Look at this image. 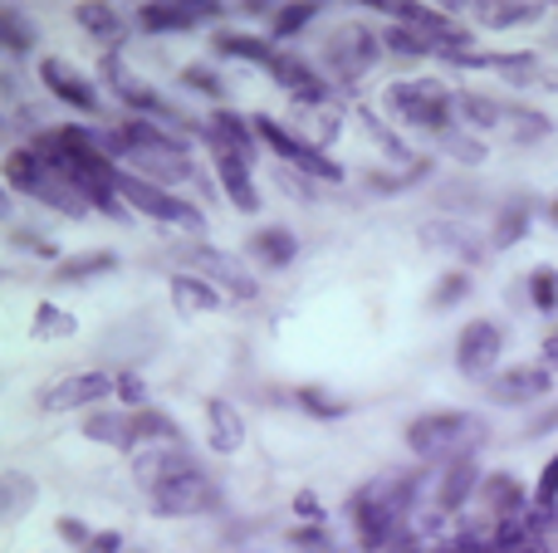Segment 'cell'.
Instances as JSON below:
<instances>
[{
	"instance_id": "obj_1",
	"label": "cell",
	"mask_w": 558,
	"mask_h": 553,
	"mask_svg": "<svg viewBox=\"0 0 558 553\" xmlns=\"http://www.w3.org/2000/svg\"><path fill=\"white\" fill-rule=\"evenodd\" d=\"M98 143H104L108 157L133 162L128 172L147 176V182H157V186H172V182L192 176V152H186V143L177 133H167V127H157L153 118H128V123H118L113 133L98 137Z\"/></svg>"
},
{
	"instance_id": "obj_2",
	"label": "cell",
	"mask_w": 558,
	"mask_h": 553,
	"mask_svg": "<svg viewBox=\"0 0 558 553\" xmlns=\"http://www.w3.org/2000/svg\"><path fill=\"white\" fill-rule=\"evenodd\" d=\"M485 446V417L475 411H426L407 427V451L426 466H451V460H471Z\"/></svg>"
},
{
	"instance_id": "obj_3",
	"label": "cell",
	"mask_w": 558,
	"mask_h": 553,
	"mask_svg": "<svg viewBox=\"0 0 558 553\" xmlns=\"http://www.w3.org/2000/svg\"><path fill=\"white\" fill-rule=\"evenodd\" d=\"M387 108H392L407 127H422V133H432V137H451L456 94L441 78H397V84L387 88Z\"/></svg>"
},
{
	"instance_id": "obj_4",
	"label": "cell",
	"mask_w": 558,
	"mask_h": 553,
	"mask_svg": "<svg viewBox=\"0 0 558 553\" xmlns=\"http://www.w3.org/2000/svg\"><path fill=\"white\" fill-rule=\"evenodd\" d=\"M5 182L15 186V192H25L29 201L49 206V211H64V216H84V196L74 192V186L64 182V172L59 167H49L45 157L35 152V147H15V152L5 157Z\"/></svg>"
},
{
	"instance_id": "obj_5",
	"label": "cell",
	"mask_w": 558,
	"mask_h": 553,
	"mask_svg": "<svg viewBox=\"0 0 558 553\" xmlns=\"http://www.w3.org/2000/svg\"><path fill=\"white\" fill-rule=\"evenodd\" d=\"M118 196H123V206L143 211L147 221L172 225V231H186L192 241L206 231V216L196 211V206H186L182 196H172L167 186H157V182H147V176L128 172V167H118Z\"/></svg>"
},
{
	"instance_id": "obj_6",
	"label": "cell",
	"mask_w": 558,
	"mask_h": 553,
	"mask_svg": "<svg viewBox=\"0 0 558 553\" xmlns=\"http://www.w3.org/2000/svg\"><path fill=\"white\" fill-rule=\"evenodd\" d=\"M255 137H260V143H270V152L289 167V172L314 176V182H343V167H338L328 152L308 147L304 137L294 133V127H284V123H275V118L260 113V118H255Z\"/></svg>"
},
{
	"instance_id": "obj_7",
	"label": "cell",
	"mask_w": 558,
	"mask_h": 553,
	"mask_svg": "<svg viewBox=\"0 0 558 553\" xmlns=\"http://www.w3.org/2000/svg\"><path fill=\"white\" fill-rule=\"evenodd\" d=\"M377 49H383V39H377L367 25L348 20V25L328 29V39H324V64H328V74H333L338 84H357V78H363L367 69L377 64Z\"/></svg>"
},
{
	"instance_id": "obj_8",
	"label": "cell",
	"mask_w": 558,
	"mask_h": 553,
	"mask_svg": "<svg viewBox=\"0 0 558 553\" xmlns=\"http://www.w3.org/2000/svg\"><path fill=\"white\" fill-rule=\"evenodd\" d=\"M147 505L167 519H186V515H206V509L221 505V490H216V480L202 466H192L182 476L162 480L157 490H147Z\"/></svg>"
},
{
	"instance_id": "obj_9",
	"label": "cell",
	"mask_w": 558,
	"mask_h": 553,
	"mask_svg": "<svg viewBox=\"0 0 558 553\" xmlns=\"http://www.w3.org/2000/svg\"><path fill=\"white\" fill-rule=\"evenodd\" d=\"M182 260L192 265L196 274H202L206 284H216V290L226 294V299H241V304H251L255 294H260V284H255V274L245 270L235 255H226V250H216V245H206V241H192L182 250Z\"/></svg>"
},
{
	"instance_id": "obj_10",
	"label": "cell",
	"mask_w": 558,
	"mask_h": 553,
	"mask_svg": "<svg viewBox=\"0 0 558 553\" xmlns=\"http://www.w3.org/2000/svg\"><path fill=\"white\" fill-rule=\"evenodd\" d=\"M104 397H118V378H108V372H69V378H54L35 392V407L39 411H78Z\"/></svg>"
},
{
	"instance_id": "obj_11",
	"label": "cell",
	"mask_w": 558,
	"mask_h": 553,
	"mask_svg": "<svg viewBox=\"0 0 558 553\" xmlns=\"http://www.w3.org/2000/svg\"><path fill=\"white\" fill-rule=\"evenodd\" d=\"M270 78H275L279 88H284L289 98H294L299 108H324V103H333V84H328V78L318 74L308 59H299L294 49H279L275 64H270Z\"/></svg>"
},
{
	"instance_id": "obj_12",
	"label": "cell",
	"mask_w": 558,
	"mask_h": 553,
	"mask_svg": "<svg viewBox=\"0 0 558 553\" xmlns=\"http://www.w3.org/2000/svg\"><path fill=\"white\" fill-rule=\"evenodd\" d=\"M500 348H505V333L495 329L490 319H471L461 329V339H456V368H461L465 378H485V372H495V362H500Z\"/></svg>"
},
{
	"instance_id": "obj_13",
	"label": "cell",
	"mask_w": 558,
	"mask_h": 553,
	"mask_svg": "<svg viewBox=\"0 0 558 553\" xmlns=\"http://www.w3.org/2000/svg\"><path fill=\"white\" fill-rule=\"evenodd\" d=\"M554 392V372L539 368V362H520V368H505L490 378V397L505 402V407H530V402L549 397Z\"/></svg>"
},
{
	"instance_id": "obj_14",
	"label": "cell",
	"mask_w": 558,
	"mask_h": 553,
	"mask_svg": "<svg viewBox=\"0 0 558 553\" xmlns=\"http://www.w3.org/2000/svg\"><path fill=\"white\" fill-rule=\"evenodd\" d=\"M39 84L49 88V94L59 98V103H69V108H78V113H98V88H94V78H84L69 59H39Z\"/></svg>"
},
{
	"instance_id": "obj_15",
	"label": "cell",
	"mask_w": 558,
	"mask_h": 553,
	"mask_svg": "<svg viewBox=\"0 0 558 553\" xmlns=\"http://www.w3.org/2000/svg\"><path fill=\"white\" fill-rule=\"evenodd\" d=\"M221 5H202V0H147V5H137V25L147 29V35H182V29H192L196 20L216 15Z\"/></svg>"
},
{
	"instance_id": "obj_16",
	"label": "cell",
	"mask_w": 558,
	"mask_h": 553,
	"mask_svg": "<svg viewBox=\"0 0 558 553\" xmlns=\"http://www.w3.org/2000/svg\"><path fill=\"white\" fill-rule=\"evenodd\" d=\"M192 466H196V460L186 456L182 441H157V446L133 451V480H137L143 490H157L162 480L182 476V470H192Z\"/></svg>"
},
{
	"instance_id": "obj_17",
	"label": "cell",
	"mask_w": 558,
	"mask_h": 553,
	"mask_svg": "<svg viewBox=\"0 0 558 553\" xmlns=\"http://www.w3.org/2000/svg\"><path fill=\"white\" fill-rule=\"evenodd\" d=\"M104 84L113 88L128 108H143V113H153V118H172V108H167L162 98H157L153 88H147L143 78L123 64V54H118V49H108V54H104Z\"/></svg>"
},
{
	"instance_id": "obj_18",
	"label": "cell",
	"mask_w": 558,
	"mask_h": 553,
	"mask_svg": "<svg viewBox=\"0 0 558 553\" xmlns=\"http://www.w3.org/2000/svg\"><path fill=\"white\" fill-rule=\"evenodd\" d=\"M422 245L426 250L456 255V260H465V265H481L485 255H490V245H485L465 221H426L422 225Z\"/></svg>"
},
{
	"instance_id": "obj_19",
	"label": "cell",
	"mask_w": 558,
	"mask_h": 553,
	"mask_svg": "<svg viewBox=\"0 0 558 553\" xmlns=\"http://www.w3.org/2000/svg\"><path fill=\"white\" fill-rule=\"evenodd\" d=\"M216 162V182H221V192L231 196V206L241 216L260 211V192H255V176H251V157L241 152H211Z\"/></svg>"
},
{
	"instance_id": "obj_20",
	"label": "cell",
	"mask_w": 558,
	"mask_h": 553,
	"mask_svg": "<svg viewBox=\"0 0 558 553\" xmlns=\"http://www.w3.org/2000/svg\"><path fill=\"white\" fill-rule=\"evenodd\" d=\"M206 147L211 152H241V157H255V118H241V113H211L202 127Z\"/></svg>"
},
{
	"instance_id": "obj_21",
	"label": "cell",
	"mask_w": 558,
	"mask_h": 553,
	"mask_svg": "<svg viewBox=\"0 0 558 553\" xmlns=\"http://www.w3.org/2000/svg\"><path fill=\"white\" fill-rule=\"evenodd\" d=\"M206 441H211V451H221V456H235V451L245 446V421H241V411H235V402H226V397L206 402Z\"/></svg>"
},
{
	"instance_id": "obj_22",
	"label": "cell",
	"mask_w": 558,
	"mask_h": 553,
	"mask_svg": "<svg viewBox=\"0 0 558 553\" xmlns=\"http://www.w3.org/2000/svg\"><path fill=\"white\" fill-rule=\"evenodd\" d=\"M167 294H172V309L182 314H211V309H221V299L226 294L216 290V284H206L202 274H186V270H177L172 280H167Z\"/></svg>"
},
{
	"instance_id": "obj_23",
	"label": "cell",
	"mask_w": 558,
	"mask_h": 553,
	"mask_svg": "<svg viewBox=\"0 0 558 553\" xmlns=\"http://www.w3.org/2000/svg\"><path fill=\"white\" fill-rule=\"evenodd\" d=\"M481 500H485V519L490 525H500V519H510V515H524L530 509V495H524V486L514 476H485L481 480Z\"/></svg>"
},
{
	"instance_id": "obj_24",
	"label": "cell",
	"mask_w": 558,
	"mask_h": 553,
	"mask_svg": "<svg viewBox=\"0 0 558 553\" xmlns=\"http://www.w3.org/2000/svg\"><path fill=\"white\" fill-rule=\"evenodd\" d=\"M456 64H461V69H490V74H505L514 88L544 74V64L534 54H524V49H505V54H461Z\"/></svg>"
},
{
	"instance_id": "obj_25",
	"label": "cell",
	"mask_w": 558,
	"mask_h": 553,
	"mask_svg": "<svg viewBox=\"0 0 558 553\" xmlns=\"http://www.w3.org/2000/svg\"><path fill=\"white\" fill-rule=\"evenodd\" d=\"M245 245H251V260L260 265V270H289L299 255L294 231H284V225H265V231H255Z\"/></svg>"
},
{
	"instance_id": "obj_26",
	"label": "cell",
	"mask_w": 558,
	"mask_h": 553,
	"mask_svg": "<svg viewBox=\"0 0 558 553\" xmlns=\"http://www.w3.org/2000/svg\"><path fill=\"white\" fill-rule=\"evenodd\" d=\"M471 495H481V470H475V456L471 460H451V466L441 470V486H436V505H441V515L461 509Z\"/></svg>"
},
{
	"instance_id": "obj_27",
	"label": "cell",
	"mask_w": 558,
	"mask_h": 553,
	"mask_svg": "<svg viewBox=\"0 0 558 553\" xmlns=\"http://www.w3.org/2000/svg\"><path fill=\"white\" fill-rule=\"evenodd\" d=\"M84 437L98 441V446H113V451H137V431H133V411H94L84 417Z\"/></svg>"
},
{
	"instance_id": "obj_28",
	"label": "cell",
	"mask_w": 558,
	"mask_h": 553,
	"mask_svg": "<svg viewBox=\"0 0 558 553\" xmlns=\"http://www.w3.org/2000/svg\"><path fill=\"white\" fill-rule=\"evenodd\" d=\"M294 123H299V137L324 152V143H333V137L343 133V108H338V98L324 103V108H299L294 103Z\"/></svg>"
},
{
	"instance_id": "obj_29",
	"label": "cell",
	"mask_w": 558,
	"mask_h": 553,
	"mask_svg": "<svg viewBox=\"0 0 558 553\" xmlns=\"http://www.w3.org/2000/svg\"><path fill=\"white\" fill-rule=\"evenodd\" d=\"M534 221V206L524 201V196H510L505 206H495V231H490V245L495 250H510V245L524 241V231H530Z\"/></svg>"
},
{
	"instance_id": "obj_30",
	"label": "cell",
	"mask_w": 558,
	"mask_h": 553,
	"mask_svg": "<svg viewBox=\"0 0 558 553\" xmlns=\"http://www.w3.org/2000/svg\"><path fill=\"white\" fill-rule=\"evenodd\" d=\"M475 10V25L485 29H514V25H534V20L544 15V5H534V0H500V5H471Z\"/></svg>"
},
{
	"instance_id": "obj_31",
	"label": "cell",
	"mask_w": 558,
	"mask_h": 553,
	"mask_svg": "<svg viewBox=\"0 0 558 553\" xmlns=\"http://www.w3.org/2000/svg\"><path fill=\"white\" fill-rule=\"evenodd\" d=\"M216 49H221L226 59H245V64H260V69H270V64H275V54H279L270 39L231 35V29H221V35H216Z\"/></svg>"
},
{
	"instance_id": "obj_32",
	"label": "cell",
	"mask_w": 558,
	"mask_h": 553,
	"mask_svg": "<svg viewBox=\"0 0 558 553\" xmlns=\"http://www.w3.org/2000/svg\"><path fill=\"white\" fill-rule=\"evenodd\" d=\"M113 255L108 250H88V255H69V260H59V270H54V284H88V280H98V274H108L113 270Z\"/></svg>"
},
{
	"instance_id": "obj_33",
	"label": "cell",
	"mask_w": 558,
	"mask_h": 553,
	"mask_svg": "<svg viewBox=\"0 0 558 553\" xmlns=\"http://www.w3.org/2000/svg\"><path fill=\"white\" fill-rule=\"evenodd\" d=\"M74 20L108 49H118V39H123V20H118L113 5H74Z\"/></svg>"
},
{
	"instance_id": "obj_34",
	"label": "cell",
	"mask_w": 558,
	"mask_h": 553,
	"mask_svg": "<svg viewBox=\"0 0 558 553\" xmlns=\"http://www.w3.org/2000/svg\"><path fill=\"white\" fill-rule=\"evenodd\" d=\"M133 431H137V451L157 446V441H182V427H177L167 411H157V407L133 411Z\"/></svg>"
},
{
	"instance_id": "obj_35",
	"label": "cell",
	"mask_w": 558,
	"mask_h": 553,
	"mask_svg": "<svg viewBox=\"0 0 558 553\" xmlns=\"http://www.w3.org/2000/svg\"><path fill=\"white\" fill-rule=\"evenodd\" d=\"M505 123H514L510 127L514 143H539V137L554 133L549 113H539V108H524V103H505Z\"/></svg>"
},
{
	"instance_id": "obj_36",
	"label": "cell",
	"mask_w": 558,
	"mask_h": 553,
	"mask_svg": "<svg viewBox=\"0 0 558 553\" xmlns=\"http://www.w3.org/2000/svg\"><path fill=\"white\" fill-rule=\"evenodd\" d=\"M456 113H461L465 123L475 127V133H490V127L505 123V103H495V98H481V94H461V98H456Z\"/></svg>"
},
{
	"instance_id": "obj_37",
	"label": "cell",
	"mask_w": 558,
	"mask_h": 553,
	"mask_svg": "<svg viewBox=\"0 0 558 553\" xmlns=\"http://www.w3.org/2000/svg\"><path fill=\"white\" fill-rule=\"evenodd\" d=\"M74 329H78V323H74V314H69V309H59V304H39L35 323H29V339L54 343V339H69Z\"/></svg>"
},
{
	"instance_id": "obj_38",
	"label": "cell",
	"mask_w": 558,
	"mask_h": 553,
	"mask_svg": "<svg viewBox=\"0 0 558 553\" xmlns=\"http://www.w3.org/2000/svg\"><path fill=\"white\" fill-rule=\"evenodd\" d=\"M383 45L392 49L397 59H426V54H436V45H432V39H426L422 29H412V25H387Z\"/></svg>"
},
{
	"instance_id": "obj_39",
	"label": "cell",
	"mask_w": 558,
	"mask_h": 553,
	"mask_svg": "<svg viewBox=\"0 0 558 553\" xmlns=\"http://www.w3.org/2000/svg\"><path fill=\"white\" fill-rule=\"evenodd\" d=\"M294 402H299V411H308V417H318V421H333L348 411V402H338L333 392H324V388H299Z\"/></svg>"
},
{
	"instance_id": "obj_40",
	"label": "cell",
	"mask_w": 558,
	"mask_h": 553,
	"mask_svg": "<svg viewBox=\"0 0 558 553\" xmlns=\"http://www.w3.org/2000/svg\"><path fill=\"white\" fill-rule=\"evenodd\" d=\"M314 15H318V5H314V0H299V5H279V10H275V20H270L275 39L299 35V29H304V25H314Z\"/></svg>"
},
{
	"instance_id": "obj_41",
	"label": "cell",
	"mask_w": 558,
	"mask_h": 553,
	"mask_svg": "<svg viewBox=\"0 0 558 553\" xmlns=\"http://www.w3.org/2000/svg\"><path fill=\"white\" fill-rule=\"evenodd\" d=\"M465 294H471V274L465 270H451V274H441V280H436V290H432V309L441 314V309H451V304H461Z\"/></svg>"
},
{
	"instance_id": "obj_42",
	"label": "cell",
	"mask_w": 558,
	"mask_h": 553,
	"mask_svg": "<svg viewBox=\"0 0 558 553\" xmlns=\"http://www.w3.org/2000/svg\"><path fill=\"white\" fill-rule=\"evenodd\" d=\"M35 505V480L20 476V470H5V519H20Z\"/></svg>"
},
{
	"instance_id": "obj_43",
	"label": "cell",
	"mask_w": 558,
	"mask_h": 553,
	"mask_svg": "<svg viewBox=\"0 0 558 553\" xmlns=\"http://www.w3.org/2000/svg\"><path fill=\"white\" fill-rule=\"evenodd\" d=\"M530 299L539 314H554L558 309V270L554 265H539V270L530 274Z\"/></svg>"
},
{
	"instance_id": "obj_44",
	"label": "cell",
	"mask_w": 558,
	"mask_h": 553,
	"mask_svg": "<svg viewBox=\"0 0 558 553\" xmlns=\"http://www.w3.org/2000/svg\"><path fill=\"white\" fill-rule=\"evenodd\" d=\"M0 29H5V49H10V54H29V49H35V29L20 20L15 5L0 10Z\"/></svg>"
},
{
	"instance_id": "obj_45",
	"label": "cell",
	"mask_w": 558,
	"mask_h": 553,
	"mask_svg": "<svg viewBox=\"0 0 558 553\" xmlns=\"http://www.w3.org/2000/svg\"><path fill=\"white\" fill-rule=\"evenodd\" d=\"M182 84L196 88V94H206V98H221L226 94V78L216 74V69H206V64H186L182 69Z\"/></svg>"
},
{
	"instance_id": "obj_46",
	"label": "cell",
	"mask_w": 558,
	"mask_h": 553,
	"mask_svg": "<svg viewBox=\"0 0 558 553\" xmlns=\"http://www.w3.org/2000/svg\"><path fill=\"white\" fill-rule=\"evenodd\" d=\"M118 397L128 402V411H143V407H147V382H143V372H133V368L118 372Z\"/></svg>"
},
{
	"instance_id": "obj_47",
	"label": "cell",
	"mask_w": 558,
	"mask_h": 553,
	"mask_svg": "<svg viewBox=\"0 0 558 553\" xmlns=\"http://www.w3.org/2000/svg\"><path fill=\"white\" fill-rule=\"evenodd\" d=\"M441 143H446V152H451V157H461V162H485V147L481 143H475V137H465V133H451V137H441Z\"/></svg>"
},
{
	"instance_id": "obj_48",
	"label": "cell",
	"mask_w": 558,
	"mask_h": 553,
	"mask_svg": "<svg viewBox=\"0 0 558 553\" xmlns=\"http://www.w3.org/2000/svg\"><path fill=\"white\" fill-rule=\"evenodd\" d=\"M534 505H558V456L544 466V476H539V486H534Z\"/></svg>"
},
{
	"instance_id": "obj_49",
	"label": "cell",
	"mask_w": 558,
	"mask_h": 553,
	"mask_svg": "<svg viewBox=\"0 0 558 553\" xmlns=\"http://www.w3.org/2000/svg\"><path fill=\"white\" fill-rule=\"evenodd\" d=\"M10 241L20 245V250H29V255H39V260H54V245L45 241L39 231H10Z\"/></svg>"
},
{
	"instance_id": "obj_50",
	"label": "cell",
	"mask_w": 558,
	"mask_h": 553,
	"mask_svg": "<svg viewBox=\"0 0 558 553\" xmlns=\"http://www.w3.org/2000/svg\"><path fill=\"white\" fill-rule=\"evenodd\" d=\"M279 182H284L289 196H304V201H314V186H308V176H294V172L284 167V172H279Z\"/></svg>"
},
{
	"instance_id": "obj_51",
	"label": "cell",
	"mask_w": 558,
	"mask_h": 553,
	"mask_svg": "<svg viewBox=\"0 0 558 553\" xmlns=\"http://www.w3.org/2000/svg\"><path fill=\"white\" fill-rule=\"evenodd\" d=\"M294 515H304V525H324V509H318V500L308 495V490L294 500Z\"/></svg>"
},
{
	"instance_id": "obj_52",
	"label": "cell",
	"mask_w": 558,
	"mask_h": 553,
	"mask_svg": "<svg viewBox=\"0 0 558 553\" xmlns=\"http://www.w3.org/2000/svg\"><path fill=\"white\" fill-rule=\"evenodd\" d=\"M59 539H69V544H84V549H88V539H94V534H88L78 519H59Z\"/></svg>"
},
{
	"instance_id": "obj_53",
	"label": "cell",
	"mask_w": 558,
	"mask_h": 553,
	"mask_svg": "<svg viewBox=\"0 0 558 553\" xmlns=\"http://www.w3.org/2000/svg\"><path fill=\"white\" fill-rule=\"evenodd\" d=\"M544 362H549V368H558V333H549V339H544V353H539Z\"/></svg>"
},
{
	"instance_id": "obj_54",
	"label": "cell",
	"mask_w": 558,
	"mask_h": 553,
	"mask_svg": "<svg viewBox=\"0 0 558 553\" xmlns=\"http://www.w3.org/2000/svg\"><path fill=\"white\" fill-rule=\"evenodd\" d=\"M539 84L549 88V94H558V64H549V69H544V74H539Z\"/></svg>"
},
{
	"instance_id": "obj_55",
	"label": "cell",
	"mask_w": 558,
	"mask_h": 553,
	"mask_svg": "<svg viewBox=\"0 0 558 553\" xmlns=\"http://www.w3.org/2000/svg\"><path fill=\"white\" fill-rule=\"evenodd\" d=\"M514 553H554V549L544 544V539H534V544H524V549H514Z\"/></svg>"
},
{
	"instance_id": "obj_56",
	"label": "cell",
	"mask_w": 558,
	"mask_h": 553,
	"mask_svg": "<svg viewBox=\"0 0 558 553\" xmlns=\"http://www.w3.org/2000/svg\"><path fill=\"white\" fill-rule=\"evenodd\" d=\"M549 221L558 225V201H549Z\"/></svg>"
}]
</instances>
